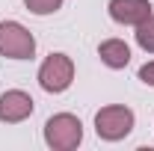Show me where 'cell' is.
I'll return each instance as SVG.
<instances>
[{
    "label": "cell",
    "mask_w": 154,
    "mask_h": 151,
    "mask_svg": "<svg viewBox=\"0 0 154 151\" xmlns=\"http://www.w3.org/2000/svg\"><path fill=\"white\" fill-rule=\"evenodd\" d=\"M80 139H83V125H80L77 116L57 113V116L48 119V125H45V142L54 151H71V148L80 145Z\"/></svg>",
    "instance_id": "cell-1"
},
{
    "label": "cell",
    "mask_w": 154,
    "mask_h": 151,
    "mask_svg": "<svg viewBox=\"0 0 154 151\" xmlns=\"http://www.w3.org/2000/svg\"><path fill=\"white\" fill-rule=\"evenodd\" d=\"M0 54L9 59H30L36 54V39L18 21H0Z\"/></svg>",
    "instance_id": "cell-2"
},
{
    "label": "cell",
    "mask_w": 154,
    "mask_h": 151,
    "mask_svg": "<svg viewBox=\"0 0 154 151\" xmlns=\"http://www.w3.org/2000/svg\"><path fill=\"white\" fill-rule=\"evenodd\" d=\"M74 80V62L65 54H51L38 68V86L45 92H65Z\"/></svg>",
    "instance_id": "cell-3"
},
{
    "label": "cell",
    "mask_w": 154,
    "mask_h": 151,
    "mask_svg": "<svg viewBox=\"0 0 154 151\" xmlns=\"http://www.w3.org/2000/svg\"><path fill=\"white\" fill-rule=\"evenodd\" d=\"M95 131L101 139H107V142H119V139H125L128 133L134 131V113L128 110V107H104V110H98L95 116Z\"/></svg>",
    "instance_id": "cell-4"
},
{
    "label": "cell",
    "mask_w": 154,
    "mask_h": 151,
    "mask_svg": "<svg viewBox=\"0 0 154 151\" xmlns=\"http://www.w3.org/2000/svg\"><path fill=\"white\" fill-rule=\"evenodd\" d=\"M33 98L27 92H21V89H9V92L0 95V122H6V125H18L24 119H30L33 116Z\"/></svg>",
    "instance_id": "cell-5"
},
{
    "label": "cell",
    "mask_w": 154,
    "mask_h": 151,
    "mask_svg": "<svg viewBox=\"0 0 154 151\" xmlns=\"http://www.w3.org/2000/svg\"><path fill=\"white\" fill-rule=\"evenodd\" d=\"M151 3L148 0H110V18L119 21V24H128V27H136L151 15Z\"/></svg>",
    "instance_id": "cell-6"
},
{
    "label": "cell",
    "mask_w": 154,
    "mask_h": 151,
    "mask_svg": "<svg viewBox=\"0 0 154 151\" xmlns=\"http://www.w3.org/2000/svg\"><path fill=\"white\" fill-rule=\"evenodd\" d=\"M98 57L107 68H125L131 62V48L122 39H107V42L98 45Z\"/></svg>",
    "instance_id": "cell-7"
},
{
    "label": "cell",
    "mask_w": 154,
    "mask_h": 151,
    "mask_svg": "<svg viewBox=\"0 0 154 151\" xmlns=\"http://www.w3.org/2000/svg\"><path fill=\"white\" fill-rule=\"evenodd\" d=\"M136 45L142 48V51H148V54H154V15H148V18L142 21V24H136Z\"/></svg>",
    "instance_id": "cell-8"
},
{
    "label": "cell",
    "mask_w": 154,
    "mask_h": 151,
    "mask_svg": "<svg viewBox=\"0 0 154 151\" xmlns=\"http://www.w3.org/2000/svg\"><path fill=\"white\" fill-rule=\"evenodd\" d=\"M24 6L33 12V15H51L62 6V0H24Z\"/></svg>",
    "instance_id": "cell-9"
},
{
    "label": "cell",
    "mask_w": 154,
    "mask_h": 151,
    "mask_svg": "<svg viewBox=\"0 0 154 151\" xmlns=\"http://www.w3.org/2000/svg\"><path fill=\"white\" fill-rule=\"evenodd\" d=\"M139 80L148 83V86H154V62H145V65L139 68Z\"/></svg>",
    "instance_id": "cell-10"
}]
</instances>
